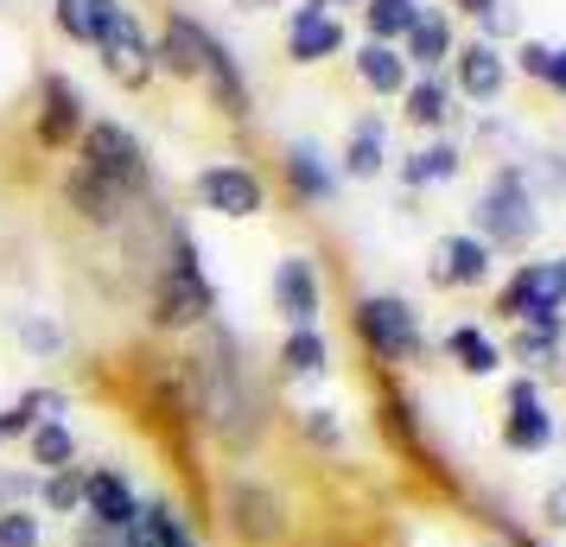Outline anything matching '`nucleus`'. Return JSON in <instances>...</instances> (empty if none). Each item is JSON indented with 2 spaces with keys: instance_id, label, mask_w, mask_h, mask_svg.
Listing matches in <instances>:
<instances>
[{
  "instance_id": "423d86ee",
  "label": "nucleus",
  "mask_w": 566,
  "mask_h": 547,
  "mask_svg": "<svg viewBox=\"0 0 566 547\" xmlns=\"http://www.w3.org/2000/svg\"><path fill=\"white\" fill-rule=\"evenodd\" d=\"M560 306H566V255L522 261L515 281L503 287V299H496V313L515 318V325H547V318H560Z\"/></svg>"
},
{
  "instance_id": "20e7f679",
  "label": "nucleus",
  "mask_w": 566,
  "mask_h": 547,
  "mask_svg": "<svg viewBox=\"0 0 566 547\" xmlns=\"http://www.w3.org/2000/svg\"><path fill=\"white\" fill-rule=\"evenodd\" d=\"M77 147H83V166L103 172V179H115L128 198H147V191H154V159H147V147H140L122 122H90Z\"/></svg>"
},
{
  "instance_id": "c85d7f7f",
  "label": "nucleus",
  "mask_w": 566,
  "mask_h": 547,
  "mask_svg": "<svg viewBox=\"0 0 566 547\" xmlns=\"http://www.w3.org/2000/svg\"><path fill=\"white\" fill-rule=\"evenodd\" d=\"M281 369L286 376H325V369H332V344H325V332H318V325L293 332V338L281 344Z\"/></svg>"
},
{
  "instance_id": "ddd939ff",
  "label": "nucleus",
  "mask_w": 566,
  "mask_h": 547,
  "mask_svg": "<svg viewBox=\"0 0 566 547\" xmlns=\"http://www.w3.org/2000/svg\"><path fill=\"white\" fill-rule=\"evenodd\" d=\"M344 52V27H337V13L325 7H293V20H286V57L293 64H325V57Z\"/></svg>"
},
{
  "instance_id": "1a4fd4ad",
  "label": "nucleus",
  "mask_w": 566,
  "mask_h": 547,
  "mask_svg": "<svg viewBox=\"0 0 566 547\" xmlns=\"http://www.w3.org/2000/svg\"><path fill=\"white\" fill-rule=\"evenodd\" d=\"M134 516H140V491L128 484V471H115V465L83 471V522H96L108 535H128Z\"/></svg>"
},
{
  "instance_id": "de8ad7c7",
  "label": "nucleus",
  "mask_w": 566,
  "mask_h": 547,
  "mask_svg": "<svg viewBox=\"0 0 566 547\" xmlns=\"http://www.w3.org/2000/svg\"><path fill=\"white\" fill-rule=\"evenodd\" d=\"M115 547H122V541H115Z\"/></svg>"
},
{
  "instance_id": "f03ea898",
  "label": "nucleus",
  "mask_w": 566,
  "mask_h": 547,
  "mask_svg": "<svg viewBox=\"0 0 566 547\" xmlns=\"http://www.w3.org/2000/svg\"><path fill=\"white\" fill-rule=\"evenodd\" d=\"M210 313H217V287H210L205 261L191 249V235L172 230V255L159 261L154 274V299H147V318L154 332H205Z\"/></svg>"
},
{
  "instance_id": "58836bf2",
  "label": "nucleus",
  "mask_w": 566,
  "mask_h": 547,
  "mask_svg": "<svg viewBox=\"0 0 566 547\" xmlns=\"http://www.w3.org/2000/svg\"><path fill=\"white\" fill-rule=\"evenodd\" d=\"M478 27H484V39H490V45H496V39H510V32H515V13H510V0H496V7H490V13L478 20Z\"/></svg>"
},
{
  "instance_id": "79ce46f5",
  "label": "nucleus",
  "mask_w": 566,
  "mask_h": 547,
  "mask_svg": "<svg viewBox=\"0 0 566 547\" xmlns=\"http://www.w3.org/2000/svg\"><path fill=\"white\" fill-rule=\"evenodd\" d=\"M541 83H547L554 96H566V45H554V52H547V71H541Z\"/></svg>"
},
{
  "instance_id": "aec40b11",
  "label": "nucleus",
  "mask_w": 566,
  "mask_h": 547,
  "mask_svg": "<svg viewBox=\"0 0 566 547\" xmlns=\"http://www.w3.org/2000/svg\"><path fill=\"white\" fill-rule=\"evenodd\" d=\"M122 547H198V535H191V522L172 509V503H147L140 496V516H134V528L122 535Z\"/></svg>"
},
{
  "instance_id": "39448f33",
  "label": "nucleus",
  "mask_w": 566,
  "mask_h": 547,
  "mask_svg": "<svg viewBox=\"0 0 566 547\" xmlns=\"http://www.w3.org/2000/svg\"><path fill=\"white\" fill-rule=\"evenodd\" d=\"M357 338L382 357V364H413L427 338H420V318H413L408 299H395V293H369L357 299Z\"/></svg>"
},
{
  "instance_id": "2f4dec72",
  "label": "nucleus",
  "mask_w": 566,
  "mask_h": 547,
  "mask_svg": "<svg viewBox=\"0 0 566 547\" xmlns=\"http://www.w3.org/2000/svg\"><path fill=\"white\" fill-rule=\"evenodd\" d=\"M446 350L459 357L464 376H496V364H503V350H496V344H490L484 332H478V325H459V332L446 338Z\"/></svg>"
},
{
  "instance_id": "412c9836",
  "label": "nucleus",
  "mask_w": 566,
  "mask_h": 547,
  "mask_svg": "<svg viewBox=\"0 0 566 547\" xmlns=\"http://www.w3.org/2000/svg\"><path fill=\"white\" fill-rule=\"evenodd\" d=\"M401 57L420 64V71H439L452 57V20H446V7H420L413 13V27L401 32Z\"/></svg>"
},
{
  "instance_id": "4468645a",
  "label": "nucleus",
  "mask_w": 566,
  "mask_h": 547,
  "mask_svg": "<svg viewBox=\"0 0 566 547\" xmlns=\"http://www.w3.org/2000/svg\"><path fill=\"white\" fill-rule=\"evenodd\" d=\"M318 274H312L306 255H286L281 267H274V313L293 325V332H306V325H318Z\"/></svg>"
},
{
  "instance_id": "bb28decb",
  "label": "nucleus",
  "mask_w": 566,
  "mask_h": 547,
  "mask_svg": "<svg viewBox=\"0 0 566 547\" xmlns=\"http://www.w3.org/2000/svg\"><path fill=\"white\" fill-rule=\"evenodd\" d=\"M459 147H452V140H433V147H420V154H408L401 159V179L413 185V191H420V185H446V179H459Z\"/></svg>"
},
{
  "instance_id": "9d476101",
  "label": "nucleus",
  "mask_w": 566,
  "mask_h": 547,
  "mask_svg": "<svg viewBox=\"0 0 566 547\" xmlns=\"http://www.w3.org/2000/svg\"><path fill=\"white\" fill-rule=\"evenodd\" d=\"M96 52H103L108 77L122 83V90H140V83H154V45H147V32H140V20H134L128 7H122V13H115V20L103 27Z\"/></svg>"
},
{
  "instance_id": "9b49d317",
  "label": "nucleus",
  "mask_w": 566,
  "mask_h": 547,
  "mask_svg": "<svg viewBox=\"0 0 566 547\" xmlns=\"http://www.w3.org/2000/svg\"><path fill=\"white\" fill-rule=\"evenodd\" d=\"M64 204L77 210L83 223H96V230H122V223H128V191H122V185L115 179H103V172H90V166H71V172H64Z\"/></svg>"
},
{
  "instance_id": "a19ab883",
  "label": "nucleus",
  "mask_w": 566,
  "mask_h": 547,
  "mask_svg": "<svg viewBox=\"0 0 566 547\" xmlns=\"http://www.w3.org/2000/svg\"><path fill=\"white\" fill-rule=\"evenodd\" d=\"M32 427H39V420H32L27 408H20V401H13V408H7V414H0V440H27Z\"/></svg>"
},
{
  "instance_id": "5701e85b",
  "label": "nucleus",
  "mask_w": 566,
  "mask_h": 547,
  "mask_svg": "<svg viewBox=\"0 0 566 547\" xmlns=\"http://www.w3.org/2000/svg\"><path fill=\"white\" fill-rule=\"evenodd\" d=\"M357 77H363V90H376V96H401L408 90V57L395 52V45H363L357 52Z\"/></svg>"
},
{
  "instance_id": "ea45409f",
  "label": "nucleus",
  "mask_w": 566,
  "mask_h": 547,
  "mask_svg": "<svg viewBox=\"0 0 566 547\" xmlns=\"http://www.w3.org/2000/svg\"><path fill=\"white\" fill-rule=\"evenodd\" d=\"M547 52H554V45H541V39H522V52H515V64H522V71H528V77L541 83V71H547Z\"/></svg>"
},
{
  "instance_id": "a878e982",
  "label": "nucleus",
  "mask_w": 566,
  "mask_h": 547,
  "mask_svg": "<svg viewBox=\"0 0 566 547\" xmlns=\"http://www.w3.org/2000/svg\"><path fill=\"white\" fill-rule=\"evenodd\" d=\"M27 445H32V465H39V477H45V471L77 465V433H71L64 420H39V427L27 433Z\"/></svg>"
},
{
  "instance_id": "37998d69",
  "label": "nucleus",
  "mask_w": 566,
  "mask_h": 547,
  "mask_svg": "<svg viewBox=\"0 0 566 547\" xmlns=\"http://www.w3.org/2000/svg\"><path fill=\"white\" fill-rule=\"evenodd\" d=\"M541 516L554 522V528H566V484H554V491H547V503H541Z\"/></svg>"
},
{
  "instance_id": "c03bdc74",
  "label": "nucleus",
  "mask_w": 566,
  "mask_h": 547,
  "mask_svg": "<svg viewBox=\"0 0 566 547\" xmlns=\"http://www.w3.org/2000/svg\"><path fill=\"white\" fill-rule=\"evenodd\" d=\"M452 7H459V13H471V20H484V13L496 7V0H452Z\"/></svg>"
},
{
  "instance_id": "a211bd4d",
  "label": "nucleus",
  "mask_w": 566,
  "mask_h": 547,
  "mask_svg": "<svg viewBox=\"0 0 566 547\" xmlns=\"http://www.w3.org/2000/svg\"><path fill=\"white\" fill-rule=\"evenodd\" d=\"M198 77L210 83V103L223 108L230 122H249V83H242V64H235V52L210 32V45H205V71Z\"/></svg>"
},
{
  "instance_id": "c9c22d12",
  "label": "nucleus",
  "mask_w": 566,
  "mask_h": 547,
  "mask_svg": "<svg viewBox=\"0 0 566 547\" xmlns=\"http://www.w3.org/2000/svg\"><path fill=\"white\" fill-rule=\"evenodd\" d=\"M39 496V477L32 471H0V509H20Z\"/></svg>"
},
{
  "instance_id": "dca6fc26",
  "label": "nucleus",
  "mask_w": 566,
  "mask_h": 547,
  "mask_svg": "<svg viewBox=\"0 0 566 547\" xmlns=\"http://www.w3.org/2000/svg\"><path fill=\"white\" fill-rule=\"evenodd\" d=\"M547 440H554V420H547V408H541V389L522 376V382H510V420H503V445H510V452H541Z\"/></svg>"
},
{
  "instance_id": "7ed1b4c3",
  "label": "nucleus",
  "mask_w": 566,
  "mask_h": 547,
  "mask_svg": "<svg viewBox=\"0 0 566 547\" xmlns=\"http://www.w3.org/2000/svg\"><path fill=\"white\" fill-rule=\"evenodd\" d=\"M478 242L490 249H528L541 235V217H535V191H528V172L522 166H496V179L484 185V198H478Z\"/></svg>"
},
{
  "instance_id": "c756f323",
  "label": "nucleus",
  "mask_w": 566,
  "mask_h": 547,
  "mask_svg": "<svg viewBox=\"0 0 566 547\" xmlns=\"http://www.w3.org/2000/svg\"><path fill=\"white\" fill-rule=\"evenodd\" d=\"M39 509L45 516H83V465L45 471L39 477Z\"/></svg>"
},
{
  "instance_id": "4be33fe9",
  "label": "nucleus",
  "mask_w": 566,
  "mask_h": 547,
  "mask_svg": "<svg viewBox=\"0 0 566 547\" xmlns=\"http://www.w3.org/2000/svg\"><path fill=\"white\" fill-rule=\"evenodd\" d=\"M286 185H293L306 204H325L337 191V172L325 166V154H318L312 140H293V147H286Z\"/></svg>"
},
{
  "instance_id": "f3484780",
  "label": "nucleus",
  "mask_w": 566,
  "mask_h": 547,
  "mask_svg": "<svg viewBox=\"0 0 566 547\" xmlns=\"http://www.w3.org/2000/svg\"><path fill=\"white\" fill-rule=\"evenodd\" d=\"M484 281H490V242L446 235L433 249V287H484Z\"/></svg>"
},
{
  "instance_id": "393cba45",
  "label": "nucleus",
  "mask_w": 566,
  "mask_h": 547,
  "mask_svg": "<svg viewBox=\"0 0 566 547\" xmlns=\"http://www.w3.org/2000/svg\"><path fill=\"white\" fill-rule=\"evenodd\" d=\"M115 13H122V0H57V27H64V39H77V45H96Z\"/></svg>"
},
{
  "instance_id": "f8f14e48",
  "label": "nucleus",
  "mask_w": 566,
  "mask_h": 547,
  "mask_svg": "<svg viewBox=\"0 0 566 547\" xmlns=\"http://www.w3.org/2000/svg\"><path fill=\"white\" fill-rule=\"evenodd\" d=\"M83 128H90V122H83V96H77V83L71 77H45V90H39V140H45V147H71V140H83Z\"/></svg>"
},
{
  "instance_id": "6ab92c4d",
  "label": "nucleus",
  "mask_w": 566,
  "mask_h": 547,
  "mask_svg": "<svg viewBox=\"0 0 566 547\" xmlns=\"http://www.w3.org/2000/svg\"><path fill=\"white\" fill-rule=\"evenodd\" d=\"M452 64H459V90L471 96V103H496V96H503V83H510V64H503V52H496L490 39L459 45Z\"/></svg>"
},
{
  "instance_id": "e433bc0d",
  "label": "nucleus",
  "mask_w": 566,
  "mask_h": 547,
  "mask_svg": "<svg viewBox=\"0 0 566 547\" xmlns=\"http://www.w3.org/2000/svg\"><path fill=\"white\" fill-rule=\"evenodd\" d=\"M300 433H306L312 445H337L344 440V427L332 420V408H306V414H300Z\"/></svg>"
},
{
  "instance_id": "a18cd8bd",
  "label": "nucleus",
  "mask_w": 566,
  "mask_h": 547,
  "mask_svg": "<svg viewBox=\"0 0 566 547\" xmlns=\"http://www.w3.org/2000/svg\"><path fill=\"white\" fill-rule=\"evenodd\" d=\"M242 13H268V7H281V0H235Z\"/></svg>"
},
{
  "instance_id": "2eb2a0df",
  "label": "nucleus",
  "mask_w": 566,
  "mask_h": 547,
  "mask_svg": "<svg viewBox=\"0 0 566 547\" xmlns=\"http://www.w3.org/2000/svg\"><path fill=\"white\" fill-rule=\"evenodd\" d=\"M205 45H210V27H198L191 13H166L159 45H154V64L159 71H172V77H198V71H205Z\"/></svg>"
},
{
  "instance_id": "f704fd0d",
  "label": "nucleus",
  "mask_w": 566,
  "mask_h": 547,
  "mask_svg": "<svg viewBox=\"0 0 566 547\" xmlns=\"http://www.w3.org/2000/svg\"><path fill=\"white\" fill-rule=\"evenodd\" d=\"M554 344H560V318H547V325H522L515 357H522V364H547V357H554Z\"/></svg>"
},
{
  "instance_id": "473e14b6",
  "label": "nucleus",
  "mask_w": 566,
  "mask_h": 547,
  "mask_svg": "<svg viewBox=\"0 0 566 547\" xmlns=\"http://www.w3.org/2000/svg\"><path fill=\"white\" fill-rule=\"evenodd\" d=\"M45 541V522L32 516L27 503L20 509H0V547H39Z\"/></svg>"
},
{
  "instance_id": "6e6552de",
  "label": "nucleus",
  "mask_w": 566,
  "mask_h": 547,
  "mask_svg": "<svg viewBox=\"0 0 566 547\" xmlns=\"http://www.w3.org/2000/svg\"><path fill=\"white\" fill-rule=\"evenodd\" d=\"M198 198H205V210L230 217V223H249V217H261V204H268L261 179L249 166H235V159H217V166L198 172Z\"/></svg>"
},
{
  "instance_id": "0eeeda50",
  "label": "nucleus",
  "mask_w": 566,
  "mask_h": 547,
  "mask_svg": "<svg viewBox=\"0 0 566 547\" xmlns=\"http://www.w3.org/2000/svg\"><path fill=\"white\" fill-rule=\"evenodd\" d=\"M223 522H230V535L242 547H274L286 535V503L255 477H235L223 491Z\"/></svg>"
},
{
  "instance_id": "b1692460",
  "label": "nucleus",
  "mask_w": 566,
  "mask_h": 547,
  "mask_svg": "<svg viewBox=\"0 0 566 547\" xmlns=\"http://www.w3.org/2000/svg\"><path fill=\"white\" fill-rule=\"evenodd\" d=\"M382 166H388L382 115H363L357 128H350V140H344V172H350V179H376Z\"/></svg>"
},
{
  "instance_id": "7c9ffc66",
  "label": "nucleus",
  "mask_w": 566,
  "mask_h": 547,
  "mask_svg": "<svg viewBox=\"0 0 566 547\" xmlns=\"http://www.w3.org/2000/svg\"><path fill=\"white\" fill-rule=\"evenodd\" d=\"M413 13H420V0H363V27L376 45H395L413 27Z\"/></svg>"
},
{
  "instance_id": "cd10ccee",
  "label": "nucleus",
  "mask_w": 566,
  "mask_h": 547,
  "mask_svg": "<svg viewBox=\"0 0 566 547\" xmlns=\"http://www.w3.org/2000/svg\"><path fill=\"white\" fill-rule=\"evenodd\" d=\"M401 103H408V122L413 128H439L446 115H452V90L427 71V77H413L408 90H401Z\"/></svg>"
},
{
  "instance_id": "49530a36",
  "label": "nucleus",
  "mask_w": 566,
  "mask_h": 547,
  "mask_svg": "<svg viewBox=\"0 0 566 547\" xmlns=\"http://www.w3.org/2000/svg\"><path fill=\"white\" fill-rule=\"evenodd\" d=\"M312 7H325V13H332V7H363V0H312Z\"/></svg>"
},
{
  "instance_id": "f257e3e1",
  "label": "nucleus",
  "mask_w": 566,
  "mask_h": 547,
  "mask_svg": "<svg viewBox=\"0 0 566 547\" xmlns=\"http://www.w3.org/2000/svg\"><path fill=\"white\" fill-rule=\"evenodd\" d=\"M191 369V395H198V427L217 433L223 452H249L261 440V395L242 369V350L223 325H205V344L185 357Z\"/></svg>"
},
{
  "instance_id": "72a5a7b5",
  "label": "nucleus",
  "mask_w": 566,
  "mask_h": 547,
  "mask_svg": "<svg viewBox=\"0 0 566 547\" xmlns=\"http://www.w3.org/2000/svg\"><path fill=\"white\" fill-rule=\"evenodd\" d=\"M20 344H27L32 357H57V350H64V325H57V318L27 313V318H20Z\"/></svg>"
},
{
  "instance_id": "4c0bfd02",
  "label": "nucleus",
  "mask_w": 566,
  "mask_h": 547,
  "mask_svg": "<svg viewBox=\"0 0 566 547\" xmlns=\"http://www.w3.org/2000/svg\"><path fill=\"white\" fill-rule=\"evenodd\" d=\"M20 408H27L32 420H64V395L57 389H27L20 395Z\"/></svg>"
}]
</instances>
